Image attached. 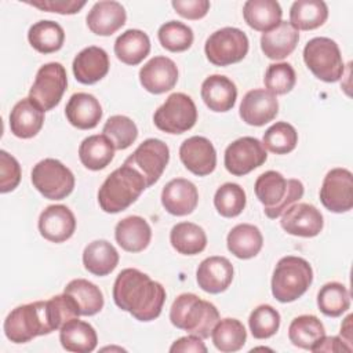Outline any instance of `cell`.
Masks as SVG:
<instances>
[{"instance_id":"ffe728a7","label":"cell","mask_w":353,"mask_h":353,"mask_svg":"<svg viewBox=\"0 0 353 353\" xmlns=\"http://www.w3.org/2000/svg\"><path fill=\"white\" fill-rule=\"evenodd\" d=\"M199 203V192L193 182L185 178L171 179L161 192V204L175 216L192 214Z\"/></svg>"},{"instance_id":"7a4b0ae2","label":"cell","mask_w":353,"mask_h":353,"mask_svg":"<svg viewBox=\"0 0 353 353\" xmlns=\"http://www.w3.org/2000/svg\"><path fill=\"white\" fill-rule=\"evenodd\" d=\"M146 181L134 167L123 164L103 181L98 190L99 207L108 214L128 208L146 189Z\"/></svg>"},{"instance_id":"c3c4849f","label":"cell","mask_w":353,"mask_h":353,"mask_svg":"<svg viewBox=\"0 0 353 353\" xmlns=\"http://www.w3.org/2000/svg\"><path fill=\"white\" fill-rule=\"evenodd\" d=\"M21 181V165L17 159L6 150L0 152V192L14 190Z\"/></svg>"},{"instance_id":"d590c367","label":"cell","mask_w":353,"mask_h":353,"mask_svg":"<svg viewBox=\"0 0 353 353\" xmlns=\"http://www.w3.org/2000/svg\"><path fill=\"white\" fill-rule=\"evenodd\" d=\"M174 250L182 255H197L207 245V236L203 228L192 222L176 223L170 233Z\"/></svg>"},{"instance_id":"f907efd6","label":"cell","mask_w":353,"mask_h":353,"mask_svg":"<svg viewBox=\"0 0 353 353\" xmlns=\"http://www.w3.org/2000/svg\"><path fill=\"white\" fill-rule=\"evenodd\" d=\"M171 6L174 10L186 19H201L210 10L208 0H172Z\"/></svg>"},{"instance_id":"6da1fadb","label":"cell","mask_w":353,"mask_h":353,"mask_svg":"<svg viewBox=\"0 0 353 353\" xmlns=\"http://www.w3.org/2000/svg\"><path fill=\"white\" fill-rule=\"evenodd\" d=\"M113 301L124 312L139 321H152L161 313L165 290L146 273L127 268L123 269L113 284Z\"/></svg>"},{"instance_id":"d4e9b609","label":"cell","mask_w":353,"mask_h":353,"mask_svg":"<svg viewBox=\"0 0 353 353\" xmlns=\"http://www.w3.org/2000/svg\"><path fill=\"white\" fill-rule=\"evenodd\" d=\"M237 98L234 83L223 74H211L201 84V99L212 112L230 110Z\"/></svg>"},{"instance_id":"ba28073f","label":"cell","mask_w":353,"mask_h":353,"mask_svg":"<svg viewBox=\"0 0 353 353\" xmlns=\"http://www.w3.org/2000/svg\"><path fill=\"white\" fill-rule=\"evenodd\" d=\"M32 183L46 199L63 200L74 188L73 172L57 159L39 161L30 174Z\"/></svg>"},{"instance_id":"e0dca14e","label":"cell","mask_w":353,"mask_h":353,"mask_svg":"<svg viewBox=\"0 0 353 353\" xmlns=\"http://www.w3.org/2000/svg\"><path fill=\"white\" fill-rule=\"evenodd\" d=\"M141 85L150 94L172 90L178 81V68L167 57H153L139 70Z\"/></svg>"},{"instance_id":"74e56055","label":"cell","mask_w":353,"mask_h":353,"mask_svg":"<svg viewBox=\"0 0 353 353\" xmlns=\"http://www.w3.org/2000/svg\"><path fill=\"white\" fill-rule=\"evenodd\" d=\"M63 292L69 294L76 301L80 316H94L103 307L102 291L85 279H74L69 281Z\"/></svg>"},{"instance_id":"f5cc1de1","label":"cell","mask_w":353,"mask_h":353,"mask_svg":"<svg viewBox=\"0 0 353 353\" xmlns=\"http://www.w3.org/2000/svg\"><path fill=\"white\" fill-rule=\"evenodd\" d=\"M170 352H207V346L203 343V339L197 335H188L176 339L171 347Z\"/></svg>"},{"instance_id":"9a60e30c","label":"cell","mask_w":353,"mask_h":353,"mask_svg":"<svg viewBox=\"0 0 353 353\" xmlns=\"http://www.w3.org/2000/svg\"><path fill=\"white\" fill-rule=\"evenodd\" d=\"M281 228L292 236L314 237L324 226L323 214L307 203H295L281 214Z\"/></svg>"},{"instance_id":"f1b7e54d","label":"cell","mask_w":353,"mask_h":353,"mask_svg":"<svg viewBox=\"0 0 353 353\" xmlns=\"http://www.w3.org/2000/svg\"><path fill=\"white\" fill-rule=\"evenodd\" d=\"M59 342L68 352L90 353L97 347L98 336L91 324L74 317L61 327Z\"/></svg>"},{"instance_id":"5b68a950","label":"cell","mask_w":353,"mask_h":353,"mask_svg":"<svg viewBox=\"0 0 353 353\" xmlns=\"http://www.w3.org/2000/svg\"><path fill=\"white\" fill-rule=\"evenodd\" d=\"M4 334L14 343H26L36 336L47 335L54 331L47 301H37L21 305L11 310L4 320Z\"/></svg>"},{"instance_id":"f546056e","label":"cell","mask_w":353,"mask_h":353,"mask_svg":"<svg viewBox=\"0 0 353 353\" xmlns=\"http://www.w3.org/2000/svg\"><path fill=\"white\" fill-rule=\"evenodd\" d=\"M281 7L276 0H248L243 6V17L250 28L269 32L281 22Z\"/></svg>"},{"instance_id":"2e32d148","label":"cell","mask_w":353,"mask_h":353,"mask_svg":"<svg viewBox=\"0 0 353 353\" xmlns=\"http://www.w3.org/2000/svg\"><path fill=\"white\" fill-rule=\"evenodd\" d=\"M179 159L183 165L194 175L205 176L216 167V152L205 137H190L179 148Z\"/></svg>"},{"instance_id":"f6af8a7d","label":"cell","mask_w":353,"mask_h":353,"mask_svg":"<svg viewBox=\"0 0 353 353\" xmlns=\"http://www.w3.org/2000/svg\"><path fill=\"white\" fill-rule=\"evenodd\" d=\"M157 36L160 44L171 52L186 51L193 44L194 39L193 30L179 21H168L163 23L159 28Z\"/></svg>"},{"instance_id":"603a6c76","label":"cell","mask_w":353,"mask_h":353,"mask_svg":"<svg viewBox=\"0 0 353 353\" xmlns=\"http://www.w3.org/2000/svg\"><path fill=\"white\" fill-rule=\"evenodd\" d=\"M73 74L81 84H94L102 80L109 72L108 52L97 46L81 50L73 59Z\"/></svg>"},{"instance_id":"cb8c5ba5","label":"cell","mask_w":353,"mask_h":353,"mask_svg":"<svg viewBox=\"0 0 353 353\" xmlns=\"http://www.w3.org/2000/svg\"><path fill=\"white\" fill-rule=\"evenodd\" d=\"M65 114L73 127L79 130H91L97 127L102 119V108L94 95L76 92L69 98Z\"/></svg>"},{"instance_id":"b9f144b4","label":"cell","mask_w":353,"mask_h":353,"mask_svg":"<svg viewBox=\"0 0 353 353\" xmlns=\"http://www.w3.org/2000/svg\"><path fill=\"white\" fill-rule=\"evenodd\" d=\"M298 143V132L287 121H277L270 125L262 139L263 148L276 154H287L295 149Z\"/></svg>"},{"instance_id":"d6a6232c","label":"cell","mask_w":353,"mask_h":353,"mask_svg":"<svg viewBox=\"0 0 353 353\" xmlns=\"http://www.w3.org/2000/svg\"><path fill=\"white\" fill-rule=\"evenodd\" d=\"M119 263L117 250L106 240H95L83 251V265L85 270L95 276H108Z\"/></svg>"},{"instance_id":"bcb514c9","label":"cell","mask_w":353,"mask_h":353,"mask_svg":"<svg viewBox=\"0 0 353 353\" xmlns=\"http://www.w3.org/2000/svg\"><path fill=\"white\" fill-rule=\"evenodd\" d=\"M248 325L255 339H268L279 331L280 313L270 305H259L251 312Z\"/></svg>"},{"instance_id":"7402d4cb","label":"cell","mask_w":353,"mask_h":353,"mask_svg":"<svg viewBox=\"0 0 353 353\" xmlns=\"http://www.w3.org/2000/svg\"><path fill=\"white\" fill-rule=\"evenodd\" d=\"M127 19L124 7L119 1H97L87 14L88 29L98 36H110L116 33Z\"/></svg>"},{"instance_id":"7c38bea8","label":"cell","mask_w":353,"mask_h":353,"mask_svg":"<svg viewBox=\"0 0 353 353\" xmlns=\"http://www.w3.org/2000/svg\"><path fill=\"white\" fill-rule=\"evenodd\" d=\"M170 160V149L161 139H145L132 154H130L124 164L134 167L146 181V186L156 183Z\"/></svg>"},{"instance_id":"816d5d0a","label":"cell","mask_w":353,"mask_h":353,"mask_svg":"<svg viewBox=\"0 0 353 353\" xmlns=\"http://www.w3.org/2000/svg\"><path fill=\"white\" fill-rule=\"evenodd\" d=\"M312 352H352V346L339 336H323L313 347Z\"/></svg>"},{"instance_id":"ab89813d","label":"cell","mask_w":353,"mask_h":353,"mask_svg":"<svg viewBox=\"0 0 353 353\" xmlns=\"http://www.w3.org/2000/svg\"><path fill=\"white\" fill-rule=\"evenodd\" d=\"M214 346L223 353L240 350L247 341V331L237 319H222L216 323L211 332Z\"/></svg>"},{"instance_id":"4316f807","label":"cell","mask_w":353,"mask_h":353,"mask_svg":"<svg viewBox=\"0 0 353 353\" xmlns=\"http://www.w3.org/2000/svg\"><path fill=\"white\" fill-rule=\"evenodd\" d=\"M44 123V112L29 98L18 101L10 113L11 132L22 139L37 135Z\"/></svg>"},{"instance_id":"4dcf8cb0","label":"cell","mask_w":353,"mask_h":353,"mask_svg":"<svg viewBox=\"0 0 353 353\" xmlns=\"http://www.w3.org/2000/svg\"><path fill=\"white\" fill-rule=\"evenodd\" d=\"M228 250L239 259L254 258L263 245L261 230L251 223H239L228 234Z\"/></svg>"},{"instance_id":"44dd1931","label":"cell","mask_w":353,"mask_h":353,"mask_svg":"<svg viewBox=\"0 0 353 353\" xmlns=\"http://www.w3.org/2000/svg\"><path fill=\"white\" fill-rule=\"evenodd\" d=\"M199 287L208 294H221L229 288L233 280V265L225 256H208L196 270Z\"/></svg>"},{"instance_id":"9c48e42d","label":"cell","mask_w":353,"mask_h":353,"mask_svg":"<svg viewBox=\"0 0 353 353\" xmlns=\"http://www.w3.org/2000/svg\"><path fill=\"white\" fill-rule=\"evenodd\" d=\"M248 37L237 28H222L210 34L204 51L207 59L215 66H228L243 61L248 52Z\"/></svg>"},{"instance_id":"484cf974","label":"cell","mask_w":353,"mask_h":353,"mask_svg":"<svg viewBox=\"0 0 353 353\" xmlns=\"http://www.w3.org/2000/svg\"><path fill=\"white\" fill-rule=\"evenodd\" d=\"M114 239L124 251L141 252L150 243L152 229L146 219L138 215H131L117 222L114 228Z\"/></svg>"},{"instance_id":"8992f818","label":"cell","mask_w":353,"mask_h":353,"mask_svg":"<svg viewBox=\"0 0 353 353\" xmlns=\"http://www.w3.org/2000/svg\"><path fill=\"white\" fill-rule=\"evenodd\" d=\"M313 281L310 263L301 258L288 255L281 258L272 276V294L281 302L288 303L301 298Z\"/></svg>"},{"instance_id":"db71d44e","label":"cell","mask_w":353,"mask_h":353,"mask_svg":"<svg viewBox=\"0 0 353 353\" xmlns=\"http://www.w3.org/2000/svg\"><path fill=\"white\" fill-rule=\"evenodd\" d=\"M350 320H352V314H349L345 319V323L341 327V335H345V339L347 343H350L352 341V335H350Z\"/></svg>"},{"instance_id":"8fae6325","label":"cell","mask_w":353,"mask_h":353,"mask_svg":"<svg viewBox=\"0 0 353 353\" xmlns=\"http://www.w3.org/2000/svg\"><path fill=\"white\" fill-rule=\"evenodd\" d=\"M66 85L65 68L59 62H48L37 70L34 83L29 90V99L43 112L51 110L61 102Z\"/></svg>"},{"instance_id":"5bb4252c","label":"cell","mask_w":353,"mask_h":353,"mask_svg":"<svg viewBox=\"0 0 353 353\" xmlns=\"http://www.w3.org/2000/svg\"><path fill=\"white\" fill-rule=\"evenodd\" d=\"M320 201L331 212H347L353 207V175L346 168H332L320 188Z\"/></svg>"},{"instance_id":"8d00e7d4","label":"cell","mask_w":353,"mask_h":353,"mask_svg":"<svg viewBox=\"0 0 353 353\" xmlns=\"http://www.w3.org/2000/svg\"><path fill=\"white\" fill-rule=\"evenodd\" d=\"M28 40L36 51L41 54H51L62 48L65 32L58 22L44 19L29 28Z\"/></svg>"},{"instance_id":"ee69618b","label":"cell","mask_w":353,"mask_h":353,"mask_svg":"<svg viewBox=\"0 0 353 353\" xmlns=\"http://www.w3.org/2000/svg\"><path fill=\"white\" fill-rule=\"evenodd\" d=\"M102 132L117 150L130 148L138 137L137 124L130 117L123 114H114L109 117L102 128Z\"/></svg>"},{"instance_id":"4fadbf2b","label":"cell","mask_w":353,"mask_h":353,"mask_svg":"<svg viewBox=\"0 0 353 353\" xmlns=\"http://www.w3.org/2000/svg\"><path fill=\"white\" fill-rule=\"evenodd\" d=\"M268 159L262 142L254 137H243L233 141L225 150V168L236 176H243L261 167Z\"/></svg>"},{"instance_id":"ac0fdd59","label":"cell","mask_w":353,"mask_h":353,"mask_svg":"<svg viewBox=\"0 0 353 353\" xmlns=\"http://www.w3.org/2000/svg\"><path fill=\"white\" fill-rule=\"evenodd\" d=\"M239 112L244 123L261 127L277 116L279 102L276 95L268 90L255 88L243 97Z\"/></svg>"},{"instance_id":"f35d334b","label":"cell","mask_w":353,"mask_h":353,"mask_svg":"<svg viewBox=\"0 0 353 353\" xmlns=\"http://www.w3.org/2000/svg\"><path fill=\"white\" fill-rule=\"evenodd\" d=\"M325 335L323 323L313 314L295 317L288 327V338L294 346L312 350V347Z\"/></svg>"},{"instance_id":"d6986e66","label":"cell","mask_w":353,"mask_h":353,"mask_svg":"<svg viewBox=\"0 0 353 353\" xmlns=\"http://www.w3.org/2000/svg\"><path fill=\"white\" fill-rule=\"evenodd\" d=\"M40 234L52 243L69 240L76 230V218L63 204L48 205L39 216Z\"/></svg>"},{"instance_id":"836d02e7","label":"cell","mask_w":353,"mask_h":353,"mask_svg":"<svg viewBox=\"0 0 353 353\" xmlns=\"http://www.w3.org/2000/svg\"><path fill=\"white\" fill-rule=\"evenodd\" d=\"M114 156L113 143L103 135H90L79 146V157L81 164L91 170L99 171L110 164Z\"/></svg>"},{"instance_id":"e575fe53","label":"cell","mask_w":353,"mask_h":353,"mask_svg":"<svg viewBox=\"0 0 353 353\" xmlns=\"http://www.w3.org/2000/svg\"><path fill=\"white\" fill-rule=\"evenodd\" d=\"M328 18V7L321 0H296L290 8V23L296 30H313Z\"/></svg>"},{"instance_id":"60d3db41","label":"cell","mask_w":353,"mask_h":353,"mask_svg":"<svg viewBox=\"0 0 353 353\" xmlns=\"http://www.w3.org/2000/svg\"><path fill=\"white\" fill-rule=\"evenodd\" d=\"M319 310L328 317H339L350 307L349 290L336 281L324 284L317 294Z\"/></svg>"},{"instance_id":"7bdbcfd3","label":"cell","mask_w":353,"mask_h":353,"mask_svg":"<svg viewBox=\"0 0 353 353\" xmlns=\"http://www.w3.org/2000/svg\"><path fill=\"white\" fill-rule=\"evenodd\" d=\"M245 203L247 197L244 189L233 182L221 185L214 196V205L225 218H234L240 215L245 207Z\"/></svg>"},{"instance_id":"7dc6e473","label":"cell","mask_w":353,"mask_h":353,"mask_svg":"<svg viewBox=\"0 0 353 353\" xmlns=\"http://www.w3.org/2000/svg\"><path fill=\"white\" fill-rule=\"evenodd\" d=\"M263 83L266 90L273 95H284L294 88L296 74L294 68L287 62L272 63L265 73Z\"/></svg>"},{"instance_id":"30bf717a","label":"cell","mask_w":353,"mask_h":353,"mask_svg":"<svg viewBox=\"0 0 353 353\" xmlns=\"http://www.w3.org/2000/svg\"><path fill=\"white\" fill-rule=\"evenodd\" d=\"M154 125L168 134L189 131L197 121V109L193 99L183 92L171 94L154 112Z\"/></svg>"},{"instance_id":"1f68e13d","label":"cell","mask_w":353,"mask_h":353,"mask_svg":"<svg viewBox=\"0 0 353 353\" xmlns=\"http://www.w3.org/2000/svg\"><path fill=\"white\" fill-rule=\"evenodd\" d=\"M150 52L149 36L139 29H128L114 41V54L125 65L141 63Z\"/></svg>"},{"instance_id":"83f0119b","label":"cell","mask_w":353,"mask_h":353,"mask_svg":"<svg viewBox=\"0 0 353 353\" xmlns=\"http://www.w3.org/2000/svg\"><path fill=\"white\" fill-rule=\"evenodd\" d=\"M299 33L291 26L290 22L281 21L276 28L261 36V48L269 59H284L296 47Z\"/></svg>"},{"instance_id":"681fc988","label":"cell","mask_w":353,"mask_h":353,"mask_svg":"<svg viewBox=\"0 0 353 353\" xmlns=\"http://www.w3.org/2000/svg\"><path fill=\"white\" fill-rule=\"evenodd\" d=\"M29 6H33L41 11L47 12H57V14H76L79 12L84 6L85 1H77V0H28Z\"/></svg>"},{"instance_id":"3957f363","label":"cell","mask_w":353,"mask_h":353,"mask_svg":"<svg viewBox=\"0 0 353 353\" xmlns=\"http://www.w3.org/2000/svg\"><path fill=\"white\" fill-rule=\"evenodd\" d=\"M170 320L176 328L205 339L219 321V312L211 302L186 292L176 296L172 302Z\"/></svg>"},{"instance_id":"277c9868","label":"cell","mask_w":353,"mask_h":353,"mask_svg":"<svg viewBox=\"0 0 353 353\" xmlns=\"http://www.w3.org/2000/svg\"><path fill=\"white\" fill-rule=\"evenodd\" d=\"M256 199L263 204V212L268 218L276 219L281 214L298 203L303 196V185L298 179H285L277 171H266L261 174L254 185Z\"/></svg>"},{"instance_id":"52a82bcc","label":"cell","mask_w":353,"mask_h":353,"mask_svg":"<svg viewBox=\"0 0 353 353\" xmlns=\"http://www.w3.org/2000/svg\"><path fill=\"white\" fill-rule=\"evenodd\" d=\"M303 61L307 69L325 83L338 81L345 72L338 44L328 37H313L303 48Z\"/></svg>"}]
</instances>
